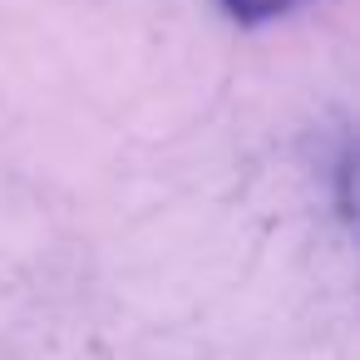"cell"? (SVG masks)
<instances>
[{"label": "cell", "instance_id": "6da1fadb", "mask_svg": "<svg viewBox=\"0 0 360 360\" xmlns=\"http://www.w3.org/2000/svg\"><path fill=\"white\" fill-rule=\"evenodd\" d=\"M296 6H306V0H222V11H227L237 25H266V20L291 15Z\"/></svg>", "mask_w": 360, "mask_h": 360}]
</instances>
